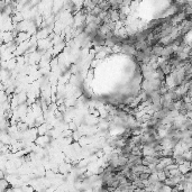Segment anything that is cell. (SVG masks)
Wrapping results in <instances>:
<instances>
[{"mask_svg":"<svg viewBox=\"0 0 192 192\" xmlns=\"http://www.w3.org/2000/svg\"><path fill=\"white\" fill-rule=\"evenodd\" d=\"M158 192H172V188L171 186H169V185H166V184H164L163 185V188L160 190Z\"/></svg>","mask_w":192,"mask_h":192,"instance_id":"obj_2","label":"cell"},{"mask_svg":"<svg viewBox=\"0 0 192 192\" xmlns=\"http://www.w3.org/2000/svg\"><path fill=\"white\" fill-rule=\"evenodd\" d=\"M145 192H147V191H145Z\"/></svg>","mask_w":192,"mask_h":192,"instance_id":"obj_3","label":"cell"},{"mask_svg":"<svg viewBox=\"0 0 192 192\" xmlns=\"http://www.w3.org/2000/svg\"><path fill=\"white\" fill-rule=\"evenodd\" d=\"M157 177H158V181H162V182H164L166 179H167V177H166V174H165V172H158L157 173Z\"/></svg>","mask_w":192,"mask_h":192,"instance_id":"obj_1","label":"cell"}]
</instances>
